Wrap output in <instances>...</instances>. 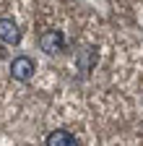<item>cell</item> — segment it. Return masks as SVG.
<instances>
[{
  "label": "cell",
  "mask_w": 143,
  "mask_h": 146,
  "mask_svg": "<svg viewBox=\"0 0 143 146\" xmlns=\"http://www.w3.org/2000/svg\"><path fill=\"white\" fill-rule=\"evenodd\" d=\"M34 70H37V65H34V60L26 58V55H18V58L11 60V76L16 81H31Z\"/></svg>",
  "instance_id": "2"
},
{
  "label": "cell",
  "mask_w": 143,
  "mask_h": 146,
  "mask_svg": "<svg viewBox=\"0 0 143 146\" xmlns=\"http://www.w3.org/2000/svg\"><path fill=\"white\" fill-rule=\"evenodd\" d=\"M39 47H42V52H47V55H60V52H65V34L57 31V29L42 31V34H39Z\"/></svg>",
  "instance_id": "1"
},
{
  "label": "cell",
  "mask_w": 143,
  "mask_h": 146,
  "mask_svg": "<svg viewBox=\"0 0 143 146\" xmlns=\"http://www.w3.org/2000/svg\"><path fill=\"white\" fill-rule=\"evenodd\" d=\"M47 146H78V141L73 138V133L57 128V131H52V133L47 136Z\"/></svg>",
  "instance_id": "5"
},
{
  "label": "cell",
  "mask_w": 143,
  "mask_h": 146,
  "mask_svg": "<svg viewBox=\"0 0 143 146\" xmlns=\"http://www.w3.org/2000/svg\"><path fill=\"white\" fill-rule=\"evenodd\" d=\"M96 60H99V55H96V47H83L81 52H78V58H76V65H78V70H81V76H88L91 73V68L96 65Z\"/></svg>",
  "instance_id": "4"
},
{
  "label": "cell",
  "mask_w": 143,
  "mask_h": 146,
  "mask_svg": "<svg viewBox=\"0 0 143 146\" xmlns=\"http://www.w3.org/2000/svg\"><path fill=\"white\" fill-rule=\"evenodd\" d=\"M0 42L3 44H18L21 42V29L13 18H0Z\"/></svg>",
  "instance_id": "3"
}]
</instances>
